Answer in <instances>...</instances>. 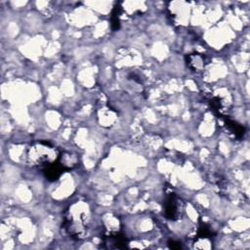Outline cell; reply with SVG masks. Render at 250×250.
Returning <instances> with one entry per match:
<instances>
[{
	"label": "cell",
	"instance_id": "1",
	"mask_svg": "<svg viewBox=\"0 0 250 250\" xmlns=\"http://www.w3.org/2000/svg\"><path fill=\"white\" fill-rule=\"evenodd\" d=\"M90 213L88 206L84 203H77L69 208L65 218V228L67 231L76 238L85 235L86 228L89 223Z\"/></svg>",
	"mask_w": 250,
	"mask_h": 250
},
{
	"label": "cell",
	"instance_id": "2",
	"mask_svg": "<svg viewBox=\"0 0 250 250\" xmlns=\"http://www.w3.org/2000/svg\"><path fill=\"white\" fill-rule=\"evenodd\" d=\"M58 149L48 142H35L27 151V162L31 166H44L45 168L59 159Z\"/></svg>",
	"mask_w": 250,
	"mask_h": 250
},
{
	"label": "cell",
	"instance_id": "3",
	"mask_svg": "<svg viewBox=\"0 0 250 250\" xmlns=\"http://www.w3.org/2000/svg\"><path fill=\"white\" fill-rule=\"evenodd\" d=\"M179 201L175 196H170L167 201H166V207H165V211H166V215L168 218L170 219H175L179 216L180 214V206H179Z\"/></svg>",
	"mask_w": 250,
	"mask_h": 250
},
{
	"label": "cell",
	"instance_id": "4",
	"mask_svg": "<svg viewBox=\"0 0 250 250\" xmlns=\"http://www.w3.org/2000/svg\"><path fill=\"white\" fill-rule=\"evenodd\" d=\"M188 64L193 69H200L204 67V60L202 56L199 55H193L188 57Z\"/></svg>",
	"mask_w": 250,
	"mask_h": 250
}]
</instances>
